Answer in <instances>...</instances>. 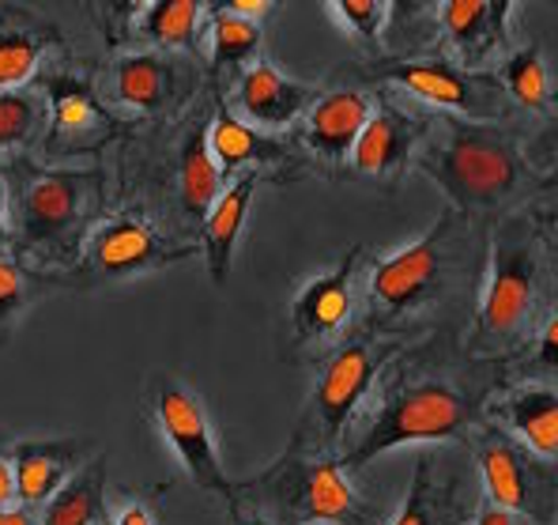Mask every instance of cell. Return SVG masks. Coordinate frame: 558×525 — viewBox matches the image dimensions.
I'll return each mask as SVG.
<instances>
[{
  "instance_id": "3957f363",
  "label": "cell",
  "mask_w": 558,
  "mask_h": 525,
  "mask_svg": "<svg viewBox=\"0 0 558 525\" xmlns=\"http://www.w3.org/2000/svg\"><path fill=\"white\" fill-rule=\"evenodd\" d=\"M397 351V344L385 341H351L322 367L314 385V397L306 408V423L294 434V446L314 450V454H332L348 439L359 408L377 379V367Z\"/></svg>"
},
{
  "instance_id": "9c48e42d",
  "label": "cell",
  "mask_w": 558,
  "mask_h": 525,
  "mask_svg": "<svg viewBox=\"0 0 558 525\" xmlns=\"http://www.w3.org/2000/svg\"><path fill=\"white\" fill-rule=\"evenodd\" d=\"M87 186H92L87 175H72V170L31 175L20 193V208H15L12 227L35 246L57 242L84 212Z\"/></svg>"
},
{
  "instance_id": "8fae6325",
  "label": "cell",
  "mask_w": 558,
  "mask_h": 525,
  "mask_svg": "<svg viewBox=\"0 0 558 525\" xmlns=\"http://www.w3.org/2000/svg\"><path fill=\"white\" fill-rule=\"evenodd\" d=\"M8 454H12L20 503L31 506V511H43L49 499L61 491V484L92 457V454H84V442H72V439L15 442Z\"/></svg>"
},
{
  "instance_id": "e575fe53",
  "label": "cell",
  "mask_w": 558,
  "mask_h": 525,
  "mask_svg": "<svg viewBox=\"0 0 558 525\" xmlns=\"http://www.w3.org/2000/svg\"><path fill=\"white\" fill-rule=\"evenodd\" d=\"M227 12H234V15H242V20H250V23H260L268 12H272V4L268 0H238V4H227Z\"/></svg>"
},
{
  "instance_id": "d590c367",
  "label": "cell",
  "mask_w": 558,
  "mask_h": 525,
  "mask_svg": "<svg viewBox=\"0 0 558 525\" xmlns=\"http://www.w3.org/2000/svg\"><path fill=\"white\" fill-rule=\"evenodd\" d=\"M475 525H517V514L502 511V506H495V503H483L480 514H475Z\"/></svg>"
},
{
  "instance_id": "4fadbf2b",
  "label": "cell",
  "mask_w": 558,
  "mask_h": 525,
  "mask_svg": "<svg viewBox=\"0 0 558 525\" xmlns=\"http://www.w3.org/2000/svg\"><path fill=\"white\" fill-rule=\"evenodd\" d=\"M374 114V98L355 87H343L325 98H317L306 114V144L314 155H322L328 163L351 159L359 133L366 129Z\"/></svg>"
},
{
  "instance_id": "ac0fdd59",
  "label": "cell",
  "mask_w": 558,
  "mask_h": 525,
  "mask_svg": "<svg viewBox=\"0 0 558 525\" xmlns=\"http://www.w3.org/2000/svg\"><path fill=\"white\" fill-rule=\"evenodd\" d=\"M53 31L20 12H0V92H23Z\"/></svg>"
},
{
  "instance_id": "ffe728a7",
  "label": "cell",
  "mask_w": 558,
  "mask_h": 525,
  "mask_svg": "<svg viewBox=\"0 0 558 525\" xmlns=\"http://www.w3.org/2000/svg\"><path fill=\"white\" fill-rule=\"evenodd\" d=\"M208 152L216 159V167L227 175L234 170H257V163H272L283 155L279 141H272L268 133H257L245 121H238L234 114H219L208 126Z\"/></svg>"
},
{
  "instance_id": "8992f818",
  "label": "cell",
  "mask_w": 558,
  "mask_h": 525,
  "mask_svg": "<svg viewBox=\"0 0 558 525\" xmlns=\"http://www.w3.org/2000/svg\"><path fill=\"white\" fill-rule=\"evenodd\" d=\"M185 253V246H170L167 239H159L144 219L113 216L98 224L87 239L84 273L95 281H125V276L155 273L170 261H182Z\"/></svg>"
},
{
  "instance_id": "44dd1931",
  "label": "cell",
  "mask_w": 558,
  "mask_h": 525,
  "mask_svg": "<svg viewBox=\"0 0 558 525\" xmlns=\"http://www.w3.org/2000/svg\"><path fill=\"white\" fill-rule=\"evenodd\" d=\"M208 23V8L193 0H174V4H140L133 8V31L140 43L162 49H185L201 38Z\"/></svg>"
},
{
  "instance_id": "cb8c5ba5",
  "label": "cell",
  "mask_w": 558,
  "mask_h": 525,
  "mask_svg": "<svg viewBox=\"0 0 558 525\" xmlns=\"http://www.w3.org/2000/svg\"><path fill=\"white\" fill-rule=\"evenodd\" d=\"M219 193H223V170L208 152V129H193L182 147V201L189 216L204 224V216L216 208Z\"/></svg>"
},
{
  "instance_id": "7402d4cb",
  "label": "cell",
  "mask_w": 558,
  "mask_h": 525,
  "mask_svg": "<svg viewBox=\"0 0 558 525\" xmlns=\"http://www.w3.org/2000/svg\"><path fill=\"white\" fill-rule=\"evenodd\" d=\"M480 473L483 488H487V503L502 506L510 514H529L532 496H529V473L524 462L517 457V450L506 439H487L480 446Z\"/></svg>"
},
{
  "instance_id": "e0dca14e",
  "label": "cell",
  "mask_w": 558,
  "mask_h": 525,
  "mask_svg": "<svg viewBox=\"0 0 558 525\" xmlns=\"http://www.w3.org/2000/svg\"><path fill=\"white\" fill-rule=\"evenodd\" d=\"M106 499H110V491H106V457L92 454L38 511V525H102Z\"/></svg>"
},
{
  "instance_id": "f35d334b",
  "label": "cell",
  "mask_w": 558,
  "mask_h": 525,
  "mask_svg": "<svg viewBox=\"0 0 558 525\" xmlns=\"http://www.w3.org/2000/svg\"><path fill=\"white\" fill-rule=\"evenodd\" d=\"M12 231V216H8V186H4V175H0V242L8 239Z\"/></svg>"
},
{
  "instance_id": "52a82bcc",
  "label": "cell",
  "mask_w": 558,
  "mask_h": 525,
  "mask_svg": "<svg viewBox=\"0 0 558 525\" xmlns=\"http://www.w3.org/2000/svg\"><path fill=\"white\" fill-rule=\"evenodd\" d=\"M446 239H449V219L441 216L430 231H423L418 239L377 261L371 269V299L377 307L389 310V314L415 307L438 284L441 265H446Z\"/></svg>"
},
{
  "instance_id": "9a60e30c",
  "label": "cell",
  "mask_w": 558,
  "mask_h": 525,
  "mask_svg": "<svg viewBox=\"0 0 558 525\" xmlns=\"http://www.w3.org/2000/svg\"><path fill=\"white\" fill-rule=\"evenodd\" d=\"M260 175L257 170H242L231 186H223L216 208L204 216V258H208V273L211 284H227L231 276V261L242 239L245 216L253 208V193H257Z\"/></svg>"
},
{
  "instance_id": "2e32d148",
  "label": "cell",
  "mask_w": 558,
  "mask_h": 525,
  "mask_svg": "<svg viewBox=\"0 0 558 525\" xmlns=\"http://www.w3.org/2000/svg\"><path fill=\"white\" fill-rule=\"evenodd\" d=\"M385 76L392 84H400L408 95L423 98L430 106H441V110H453V114H480V80L464 76V72L449 69V64H426V61H404V64H392Z\"/></svg>"
},
{
  "instance_id": "4316f807",
  "label": "cell",
  "mask_w": 558,
  "mask_h": 525,
  "mask_svg": "<svg viewBox=\"0 0 558 525\" xmlns=\"http://www.w3.org/2000/svg\"><path fill=\"white\" fill-rule=\"evenodd\" d=\"M208 43H211V64L216 69H250L260 49V23H250L227 8H208Z\"/></svg>"
},
{
  "instance_id": "f1b7e54d",
  "label": "cell",
  "mask_w": 558,
  "mask_h": 525,
  "mask_svg": "<svg viewBox=\"0 0 558 525\" xmlns=\"http://www.w3.org/2000/svg\"><path fill=\"white\" fill-rule=\"evenodd\" d=\"M53 106H57V129L72 141L102 133V110L95 106V98L84 87L72 84H53Z\"/></svg>"
},
{
  "instance_id": "ba28073f",
  "label": "cell",
  "mask_w": 558,
  "mask_h": 525,
  "mask_svg": "<svg viewBox=\"0 0 558 525\" xmlns=\"http://www.w3.org/2000/svg\"><path fill=\"white\" fill-rule=\"evenodd\" d=\"M359 258L363 250H351L336 269L314 276L291 307V330L299 344H328L348 330L351 314H355V295H359Z\"/></svg>"
},
{
  "instance_id": "277c9868",
  "label": "cell",
  "mask_w": 558,
  "mask_h": 525,
  "mask_svg": "<svg viewBox=\"0 0 558 525\" xmlns=\"http://www.w3.org/2000/svg\"><path fill=\"white\" fill-rule=\"evenodd\" d=\"M418 167L449 193L461 208H483L513 190L517 182V144L498 129L457 126Z\"/></svg>"
},
{
  "instance_id": "d6986e66",
  "label": "cell",
  "mask_w": 558,
  "mask_h": 525,
  "mask_svg": "<svg viewBox=\"0 0 558 525\" xmlns=\"http://www.w3.org/2000/svg\"><path fill=\"white\" fill-rule=\"evenodd\" d=\"M513 4H487V0H453V4L438 8V20L446 27L449 43L461 49V57L475 61L490 46L502 38L506 20H510Z\"/></svg>"
},
{
  "instance_id": "d4e9b609",
  "label": "cell",
  "mask_w": 558,
  "mask_h": 525,
  "mask_svg": "<svg viewBox=\"0 0 558 525\" xmlns=\"http://www.w3.org/2000/svg\"><path fill=\"white\" fill-rule=\"evenodd\" d=\"M453 522V488L438 480L434 457L423 454L415 465L412 488L385 525H449Z\"/></svg>"
},
{
  "instance_id": "836d02e7",
  "label": "cell",
  "mask_w": 558,
  "mask_h": 525,
  "mask_svg": "<svg viewBox=\"0 0 558 525\" xmlns=\"http://www.w3.org/2000/svg\"><path fill=\"white\" fill-rule=\"evenodd\" d=\"M20 503V491H15V469H12V454L0 450V511Z\"/></svg>"
},
{
  "instance_id": "d6a6232c",
  "label": "cell",
  "mask_w": 558,
  "mask_h": 525,
  "mask_svg": "<svg viewBox=\"0 0 558 525\" xmlns=\"http://www.w3.org/2000/svg\"><path fill=\"white\" fill-rule=\"evenodd\" d=\"M102 525H159V514H155V506L140 496H110L106 499Z\"/></svg>"
},
{
  "instance_id": "83f0119b",
  "label": "cell",
  "mask_w": 558,
  "mask_h": 525,
  "mask_svg": "<svg viewBox=\"0 0 558 525\" xmlns=\"http://www.w3.org/2000/svg\"><path fill=\"white\" fill-rule=\"evenodd\" d=\"M46 98L38 92H0V147H20L43 129Z\"/></svg>"
},
{
  "instance_id": "5b68a950",
  "label": "cell",
  "mask_w": 558,
  "mask_h": 525,
  "mask_svg": "<svg viewBox=\"0 0 558 525\" xmlns=\"http://www.w3.org/2000/svg\"><path fill=\"white\" fill-rule=\"evenodd\" d=\"M147 408H151L155 428H159L162 442L174 454V462L182 465L185 477L201 491L223 496L231 503L234 480L223 469V454H219L201 393L178 374H155L151 390H147Z\"/></svg>"
},
{
  "instance_id": "8d00e7d4",
  "label": "cell",
  "mask_w": 558,
  "mask_h": 525,
  "mask_svg": "<svg viewBox=\"0 0 558 525\" xmlns=\"http://www.w3.org/2000/svg\"><path fill=\"white\" fill-rule=\"evenodd\" d=\"M0 525H38V511L15 503V506H8V511H0Z\"/></svg>"
},
{
  "instance_id": "7c38bea8",
  "label": "cell",
  "mask_w": 558,
  "mask_h": 525,
  "mask_svg": "<svg viewBox=\"0 0 558 525\" xmlns=\"http://www.w3.org/2000/svg\"><path fill=\"white\" fill-rule=\"evenodd\" d=\"M532 299V265L529 253L521 246H495L490 258V276L483 287V307H480V330L487 336H510L521 325L524 310Z\"/></svg>"
},
{
  "instance_id": "7a4b0ae2",
  "label": "cell",
  "mask_w": 558,
  "mask_h": 525,
  "mask_svg": "<svg viewBox=\"0 0 558 525\" xmlns=\"http://www.w3.org/2000/svg\"><path fill=\"white\" fill-rule=\"evenodd\" d=\"M468 405L449 382H415L389 393L377 408L363 416V428L340 454L343 469L359 473L374 457L400 446H426V442H449L464 431Z\"/></svg>"
},
{
  "instance_id": "f546056e",
  "label": "cell",
  "mask_w": 558,
  "mask_h": 525,
  "mask_svg": "<svg viewBox=\"0 0 558 525\" xmlns=\"http://www.w3.org/2000/svg\"><path fill=\"white\" fill-rule=\"evenodd\" d=\"M325 12L340 23L343 35L355 38V43H363V46L381 43L385 23H389V4H381V0H336V4H328Z\"/></svg>"
},
{
  "instance_id": "1f68e13d",
  "label": "cell",
  "mask_w": 558,
  "mask_h": 525,
  "mask_svg": "<svg viewBox=\"0 0 558 525\" xmlns=\"http://www.w3.org/2000/svg\"><path fill=\"white\" fill-rule=\"evenodd\" d=\"M27 276L15 261L0 258V333H8L15 325V318L27 310Z\"/></svg>"
},
{
  "instance_id": "30bf717a",
  "label": "cell",
  "mask_w": 558,
  "mask_h": 525,
  "mask_svg": "<svg viewBox=\"0 0 558 525\" xmlns=\"http://www.w3.org/2000/svg\"><path fill=\"white\" fill-rule=\"evenodd\" d=\"M234 106L242 114L238 121H245L257 133H276V129H287L314 106V92L306 84H299V80L283 76L276 64L253 61L238 76Z\"/></svg>"
},
{
  "instance_id": "4dcf8cb0",
  "label": "cell",
  "mask_w": 558,
  "mask_h": 525,
  "mask_svg": "<svg viewBox=\"0 0 558 525\" xmlns=\"http://www.w3.org/2000/svg\"><path fill=\"white\" fill-rule=\"evenodd\" d=\"M506 84H510V95L524 106H539L547 98V69L539 49H521L510 64H506Z\"/></svg>"
},
{
  "instance_id": "603a6c76",
  "label": "cell",
  "mask_w": 558,
  "mask_h": 525,
  "mask_svg": "<svg viewBox=\"0 0 558 525\" xmlns=\"http://www.w3.org/2000/svg\"><path fill=\"white\" fill-rule=\"evenodd\" d=\"M506 423L521 434L529 450L544 457L558 454V393L555 390H521L502 405Z\"/></svg>"
},
{
  "instance_id": "484cf974",
  "label": "cell",
  "mask_w": 558,
  "mask_h": 525,
  "mask_svg": "<svg viewBox=\"0 0 558 525\" xmlns=\"http://www.w3.org/2000/svg\"><path fill=\"white\" fill-rule=\"evenodd\" d=\"M170 87V64L159 61L155 53H129L118 61V72H113V98L125 106H136V110H155V106L167 103Z\"/></svg>"
},
{
  "instance_id": "ab89813d",
  "label": "cell",
  "mask_w": 558,
  "mask_h": 525,
  "mask_svg": "<svg viewBox=\"0 0 558 525\" xmlns=\"http://www.w3.org/2000/svg\"><path fill=\"white\" fill-rule=\"evenodd\" d=\"M231 525H265V522H257L253 514H245V511H238V506H231Z\"/></svg>"
},
{
  "instance_id": "5bb4252c",
  "label": "cell",
  "mask_w": 558,
  "mask_h": 525,
  "mask_svg": "<svg viewBox=\"0 0 558 525\" xmlns=\"http://www.w3.org/2000/svg\"><path fill=\"white\" fill-rule=\"evenodd\" d=\"M415 136H418V126L408 118L400 106H374L371 121L366 129L359 133L355 147H351V163H355L359 175L366 178H389L397 175L400 167L408 163L415 147Z\"/></svg>"
},
{
  "instance_id": "6da1fadb",
  "label": "cell",
  "mask_w": 558,
  "mask_h": 525,
  "mask_svg": "<svg viewBox=\"0 0 558 525\" xmlns=\"http://www.w3.org/2000/svg\"><path fill=\"white\" fill-rule=\"evenodd\" d=\"M231 506L265 525H381V511L359 491L340 457L294 442L260 477L234 480Z\"/></svg>"
},
{
  "instance_id": "74e56055",
  "label": "cell",
  "mask_w": 558,
  "mask_h": 525,
  "mask_svg": "<svg viewBox=\"0 0 558 525\" xmlns=\"http://www.w3.org/2000/svg\"><path fill=\"white\" fill-rule=\"evenodd\" d=\"M544 359L547 363H558V314L551 318V322H547V330H544Z\"/></svg>"
}]
</instances>
